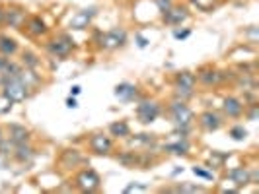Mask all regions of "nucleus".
<instances>
[{
    "instance_id": "1",
    "label": "nucleus",
    "mask_w": 259,
    "mask_h": 194,
    "mask_svg": "<svg viewBox=\"0 0 259 194\" xmlns=\"http://www.w3.org/2000/svg\"><path fill=\"white\" fill-rule=\"evenodd\" d=\"M2 84H4L2 95H4L10 103H22V101L27 99V95H29V91H27L29 86H27L20 76H14V78L2 76Z\"/></svg>"
},
{
    "instance_id": "2",
    "label": "nucleus",
    "mask_w": 259,
    "mask_h": 194,
    "mask_svg": "<svg viewBox=\"0 0 259 194\" xmlns=\"http://www.w3.org/2000/svg\"><path fill=\"white\" fill-rule=\"evenodd\" d=\"M169 113H171L174 122L182 128V132H187V128H189V126H191V122H193V111L187 107V103L182 101V99L174 101L171 107H169Z\"/></svg>"
},
{
    "instance_id": "3",
    "label": "nucleus",
    "mask_w": 259,
    "mask_h": 194,
    "mask_svg": "<svg viewBox=\"0 0 259 194\" xmlns=\"http://www.w3.org/2000/svg\"><path fill=\"white\" fill-rule=\"evenodd\" d=\"M195 84H197V76L191 72H182L180 76L176 78V95L178 99L187 101L189 97L195 95Z\"/></svg>"
},
{
    "instance_id": "4",
    "label": "nucleus",
    "mask_w": 259,
    "mask_h": 194,
    "mask_svg": "<svg viewBox=\"0 0 259 194\" xmlns=\"http://www.w3.org/2000/svg\"><path fill=\"white\" fill-rule=\"evenodd\" d=\"M127 43V33H125V29H109L107 33L102 35L100 39V47L102 49H107V51H111V49H117V47H123Z\"/></svg>"
},
{
    "instance_id": "5",
    "label": "nucleus",
    "mask_w": 259,
    "mask_h": 194,
    "mask_svg": "<svg viewBox=\"0 0 259 194\" xmlns=\"http://www.w3.org/2000/svg\"><path fill=\"white\" fill-rule=\"evenodd\" d=\"M160 111L162 109L156 101H141V105L137 107V116L143 124H150L160 116Z\"/></svg>"
},
{
    "instance_id": "6",
    "label": "nucleus",
    "mask_w": 259,
    "mask_h": 194,
    "mask_svg": "<svg viewBox=\"0 0 259 194\" xmlns=\"http://www.w3.org/2000/svg\"><path fill=\"white\" fill-rule=\"evenodd\" d=\"M72 49H74V43L68 35H59L57 39H53L49 45V51L59 58H66L72 52Z\"/></svg>"
},
{
    "instance_id": "7",
    "label": "nucleus",
    "mask_w": 259,
    "mask_h": 194,
    "mask_svg": "<svg viewBox=\"0 0 259 194\" xmlns=\"http://www.w3.org/2000/svg\"><path fill=\"white\" fill-rule=\"evenodd\" d=\"M76 184L82 192H94L100 186V177H98L96 171L88 169V171H82L76 177Z\"/></svg>"
},
{
    "instance_id": "8",
    "label": "nucleus",
    "mask_w": 259,
    "mask_h": 194,
    "mask_svg": "<svg viewBox=\"0 0 259 194\" xmlns=\"http://www.w3.org/2000/svg\"><path fill=\"white\" fill-rule=\"evenodd\" d=\"M90 148L94 154L98 155H107L111 150H113V142L104 136V134H92L90 138Z\"/></svg>"
},
{
    "instance_id": "9",
    "label": "nucleus",
    "mask_w": 259,
    "mask_h": 194,
    "mask_svg": "<svg viewBox=\"0 0 259 194\" xmlns=\"http://www.w3.org/2000/svg\"><path fill=\"white\" fill-rule=\"evenodd\" d=\"M222 111H224V115L230 116V118H240L246 113V105L242 103L238 97H226L224 103H222Z\"/></svg>"
},
{
    "instance_id": "10",
    "label": "nucleus",
    "mask_w": 259,
    "mask_h": 194,
    "mask_svg": "<svg viewBox=\"0 0 259 194\" xmlns=\"http://www.w3.org/2000/svg\"><path fill=\"white\" fill-rule=\"evenodd\" d=\"M199 124L207 132H214V130H219L222 126V116L219 113H214V111H205L203 115L199 116Z\"/></svg>"
},
{
    "instance_id": "11",
    "label": "nucleus",
    "mask_w": 259,
    "mask_h": 194,
    "mask_svg": "<svg viewBox=\"0 0 259 194\" xmlns=\"http://www.w3.org/2000/svg\"><path fill=\"white\" fill-rule=\"evenodd\" d=\"M94 16H96V10H94V8H90V10H82V12H78L76 16H72L70 27H72V29H84V27H88V24L92 22Z\"/></svg>"
},
{
    "instance_id": "12",
    "label": "nucleus",
    "mask_w": 259,
    "mask_h": 194,
    "mask_svg": "<svg viewBox=\"0 0 259 194\" xmlns=\"http://www.w3.org/2000/svg\"><path fill=\"white\" fill-rule=\"evenodd\" d=\"M187 10L185 8H169L164 12V22H168V24H174V26H178V24H182L187 20Z\"/></svg>"
},
{
    "instance_id": "13",
    "label": "nucleus",
    "mask_w": 259,
    "mask_h": 194,
    "mask_svg": "<svg viewBox=\"0 0 259 194\" xmlns=\"http://www.w3.org/2000/svg\"><path fill=\"white\" fill-rule=\"evenodd\" d=\"M115 95L123 101H131L137 97V86H133L129 82H123L115 88Z\"/></svg>"
},
{
    "instance_id": "14",
    "label": "nucleus",
    "mask_w": 259,
    "mask_h": 194,
    "mask_svg": "<svg viewBox=\"0 0 259 194\" xmlns=\"http://www.w3.org/2000/svg\"><path fill=\"white\" fill-rule=\"evenodd\" d=\"M12 154H14V157L20 161V163H27V161H31V157H33V150H31L26 142L16 144V146H14Z\"/></svg>"
},
{
    "instance_id": "15",
    "label": "nucleus",
    "mask_w": 259,
    "mask_h": 194,
    "mask_svg": "<svg viewBox=\"0 0 259 194\" xmlns=\"http://www.w3.org/2000/svg\"><path fill=\"white\" fill-rule=\"evenodd\" d=\"M10 140L14 144H24L29 140V130L26 126H20V124H12L10 126Z\"/></svg>"
},
{
    "instance_id": "16",
    "label": "nucleus",
    "mask_w": 259,
    "mask_h": 194,
    "mask_svg": "<svg viewBox=\"0 0 259 194\" xmlns=\"http://www.w3.org/2000/svg\"><path fill=\"white\" fill-rule=\"evenodd\" d=\"M197 78H199L205 86H212V84H217V82L221 80V74H219L214 68H203V70H199Z\"/></svg>"
},
{
    "instance_id": "17",
    "label": "nucleus",
    "mask_w": 259,
    "mask_h": 194,
    "mask_svg": "<svg viewBox=\"0 0 259 194\" xmlns=\"http://www.w3.org/2000/svg\"><path fill=\"white\" fill-rule=\"evenodd\" d=\"M228 177H230V181L236 184V186H242V184H247L249 182V175H247V169L244 167H236L232 169L230 173H228Z\"/></svg>"
},
{
    "instance_id": "18",
    "label": "nucleus",
    "mask_w": 259,
    "mask_h": 194,
    "mask_svg": "<svg viewBox=\"0 0 259 194\" xmlns=\"http://www.w3.org/2000/svg\"><path fill=\"white\" fill-rule=\"evenodd\" d=\"M4 20L12 27H20L26 22V14L22 10H8V12H4Z\"/></svg>"
},
{
    "instance_id": "19",
    "label": "nucleus",
    "mask_w": 259,
    "mask_h": 194,
    "mask_svg": "<svg viewBox=\"0 0 259 194\" xmlns=\"http://www.w3.org/2000/svg\"><path fill=\"white\" fill-rule=\"evenodd\" d=\"M18 51V43L10 37H0V52L2 56H12Z\"/></svg>"
},
{
    "instance_id": "20",
    "label": "nucleus",
    "mask_w": 259,
    "mask_h": 194,
    "mask_svg": "<svg viewBox=\"0 0 259 194\" xmlns=\"http://www.w3.org/2000/svg\"><path fill=\"white\" fill-rule=\"evenodd\" d=\"M27 31H29L31 35H41V33L47 31V27H45L41 18L33 16V18H29V22H27Z\"/></svg>"
},
{
    "instance_id": "21",
    "label": "nucleus",
    "mask_w": 259,
    "mask_h": 194,
    "mask_svg": "<svg viewBox=\"0 0 259 194\" xmlns=\"http://www.w3.org/2000/svg\"><path fill=\"white\" fill-rule=\"evenodd\" d=\"M109 132H111L113 136H117V138H127L131 134V128L125 120H119V122H113V124L109 126Z\"/></svg>"
},
{
    "instance_id": "22",
    "label": "nucleus",
    "mask_w": 259,
    "mask_h": 194,
    "mask_svg": "<svg viewBox=\"0 0 259 194\" xmlns=\"http://www.w3.org/2000/svg\"><path fill=\"white\" fill-rule=\"evenodd\" d=\"M164 150H166V152H171V154L185 155L189 152V144H187V140H180V142H176V144H166Z\"/></svg>"
},
{
    "instance_id": "23",
    "label": "nucleus",
    "mask_w": 259,
    "mask_h": 194,
    "mask_svg": "<svg viewBox=\"0 0 259 194\" xmlns=\"http://www.w3.org/2000/svg\"><path fill=\"white\" fill-rule=\"evenodd\" d=\"M230 136H232V140H238V142H240V140H244L247 136V130L244 128L242 124H238V126H232V128H230Z\"/></svg>"
},
{
    "instance_id": "24",
    "label": "nucleus",
    "mask_w": 259,
    "mask_h": 194,
    "mask_svg": "<svg viewBox=\"0 0 259 194\" xmlns=\"http://www.w3.org/2000/svg\"><path fill=\"white\" fill-rule=\"evenodd\" d=\"M24 64L29 66V68H35L39 64L37 56L33 54V52H24Z\"/></svg>"
},
{
    "instance_id": "25",
    "label": "nucleus",
    "mask_w": 259,
    "mask_h": 194,
    "mask_svg": "<svg viewBox=\"0 0 259 194\" xmlns=\"http://www.w3.org/2000/svg\"><path fill=\"white\" fill-rule=\"evenodd\" d=\"M193 173H195V175H199V177H207V179H210V177H212L210 173H205L203 169H199V167H195V169H193Z\"/></svg>"
},
{
    "instance_id": "26",
    "label": "nucleus",
    "mask_w": 259,
    "mask_h": 194,
    "mask_svg": "<svg viewBox=\"0 0 259 194\" xmlns=\"http://www.w3.org/2000/svg\"><path fill=\"white\" fill-rule=\"evenodd\" d=\"M255 118H257V105H253L249 111V120H255Z\"/></svg>"
},
{
    "instance_id": "27",
    "label": "nucleus",
    "mask_w": 259,
    "mask_h": 194,
    "mask_svg": "<svg viewBox=\"0 0 259 194\" xmlns=\"http://www.w3.org/2000/svg\"><path fill=\"white\" fill-rule=\"evenodd\" d=\"M66 105H68L70 109H74V107H78V105H76V99H74V97H70V99H66Z\"/></svg>"
},
{
    "instance_id": "28",
    "label": "nucleus",
    "mask_w": 259,
    "mask_h": 194,
    "mask_svg": "<svg viewBox=\"0 0 259 194\" xmlns=\"http://www.w3.org/2000/svg\"><path fill=\"white\" fill-rule=\"evenodd\" d=\"M80 91H82V88H80V86H74V88H70V95H78Z\"/></svg>"
},
{
    "instance_id": "29",
    "label": "nucleus",
    "mask_w": 259,
    "mask_h": 194,
    "mask_svg": "<svg viewBox=\"0 0 259 194\" xmlns=\"http://www.w3.org/2000/svg\"><path fill=\"white\" fill-rule=\"evenodd\" d=\"M6 62H8V56H0V72H2V68L6 66Z\"/></svg>"
},
{
    "instance_id": "30",
    "label": "nucleus",
    "mask_w": 259,
    "mask_h": 194,
    "mask_svg": "<svg viewBox=\"0 0 259 194\" xmlns=\"http://www.w3.org/2000/svg\"><path fill=\"white\" fill-rule=\"evenodd\" d=\"M137 39H139V47H146V45H148V41H146L144 37H141V35H139Z\"/></svg>"
},
{
    "instance_id": "31",
    "label": "nucleus",
    "mask_w": 259,
    "mask_h": 194,
    "mask_svg": "<svg viewBox=\"0 0 259 194\" xmlns=\"http://www.w3.org/2000/svg\"><path fill=\"white\" fill-rule=\"evenodd\" d=\"M187 35H189V31H182V33L178 31V33H176V37H178V39H185Z\"/></svg>"
},
{
    "instance_id": "32",
    "label": "nucleus",
    "mask_w": 259,
    "mask_h": 194,
    "mask_svg": "<svg viewBox=\"0 0 259 194\" xmlns=\"http://www.w3.org/2000/svg\"><path fill=\"white\" fill-rule=\"evenodd\" d=\"M4 22V12H2V8H0V24Z\"/></svg>"
},
{
    "instance_id": "33",
    "label": "nucleus",
    "mask_w": 259,
    "mask_h": 194,
    "mask_svg": "<svg viewBox=\"0 0 259 194\" xmlns=\"http://www.w3.org/2000/svg\"><path fill=\"white\" fill-rule=\"evenodd\" d=\"M0 140H2V130H0Z\"/></svg>"
}]
</instances>
